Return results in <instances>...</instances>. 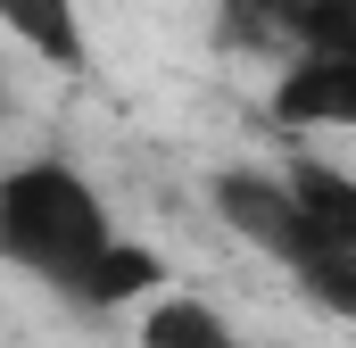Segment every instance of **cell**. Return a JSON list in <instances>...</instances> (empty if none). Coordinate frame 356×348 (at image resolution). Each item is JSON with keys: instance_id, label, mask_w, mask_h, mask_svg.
<instances>
[{"instance_id": "ba28073f", "label": "cell", "mask_w": 356, "mask_h": 348, "mask_svg": "<svg viewBox=\"0 0 356 348\" xmlns=\"http://www.w3.org/2000/svg\"><path fill=\"white\" fill-rule=\"evenodd\" d=\"M307 50H356V0H315V8H307L298 58H307Z\"/></svg>"}, {"instance_id": "3957f363", "label": "cell", "mask_w": 356, "mask_h": 348, "mask_svg": "<svg viewBox=\"0 0 356 348\" xmlns=\"http://www.w3.org/2000/svg\"><path fill=\"white\" fill-rule=\"evenodd\" d=\"M207 199H216V216H224L249 249H266L273 265L298 258V241H307V199H298L290 166H224L207 182Z\"/></svg>"}, {"instance_id": "8992f818", "label": "cell", "mask_w": 356, "mask_h": 348, "mask_svg": "<svg viewBox=\"0 0 356 348\" xmlns=\"http://www.w3.org/2000/svg\"><path fill=\"white\" fill-rule=\"evenodd\" d=\"M0 25H8L42 67H67V75L91 67V33H83V8H75V0H0Z\"/></svg>"}, {"instance_id": "5b68a950", "label": "cell", "mask_w": 356, "mask_h": 348, "mask_svg": "<svg viewBox=\"0 0 356 348\" xmlns=\"http://www.w3.org/2000/svg\"><path fill=\"white\" fill-rule=\"evenodd\" d=\"M307 8H315V0H216V42H224L232 58L290 67L298 42H307Z\"/></svg>"}, {"instance_id": "6da1fadb", "label": "cell", "mask_w": 356, "mask_h": 348, "mask_svg": "<svg viewBox=\"0 0 356 348\" xmlns=\"http://www.w3.org/2000/svg\"><path fill=\"white\" fill-rule=\"evenodd\" d=\"M116 241H124V232H116V216H108V199L91 191L83 166H67V158H25V166L0 182V258L17 265V274H33V282H50L58 299L83 307L91 274H99V258H108Z\"/></svg>"}, {"instance_id": "7a4b0ae2", "label": "cell", "mask_w": 356, "mask_h": 348, "mask_svg": "<svg viewBox=\"0 0 356 348\" xmlns=\"http://www.w3.org/2000/svg\"><path fill=\"white\" fill-rule=\"evenodd\" d=\"M290 182L307 199V241H298V258L282 274L315 307H332V315L356 324V174L323 166V158H290Z\"/></svg>"}, {"instance_id": "52a82bcc", "label": "cell", "mask_w": 356, "mask_h": 348, "mask_svg": "<svg viewBox=\"0 0 356 348\" xmlns=\"http://www.w3.org/2000/svg\"><path fill=\"white\" fill-rule=\"evenodd\" d=\"M133 348H249L232 324H224V307H207L199 290H158L149 307H141V324H133Z\"/></svg>"}, {"instance_id": "277c9868", "label": "cell", "mask_w": 356, "mask_h": 348, "mask_svg": "<svg viewBox=\"0 0 356 348\" xmlns=\"http://www.w3.org/2000/svg\"><path fill=\"white\" fill-rule=\"evenodd\" d=\"M266 116L282 133H356V50H307L273 67Z\"/></svg>"}]
</instances>
